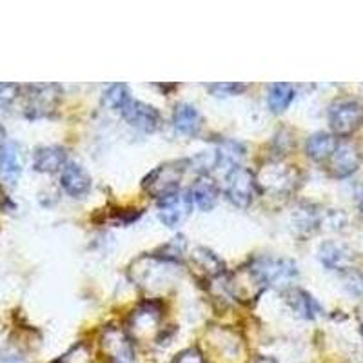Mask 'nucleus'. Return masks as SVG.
<instances>
[{
    "instance_id": "f257e3e1",
    "label": "nucleus",
    "mask_w": 363,
    "mask_h": 363,
    "mask_svg": "<svg viewBox=\"0 0 363 363\" xmlns=\"http://www.w3.org/2000/svg\"><path fill=\"white\" fill-rule=\"evenodd\" d=\"M187 167H189V160L165 162L144 178L142 187L151 199H167L180 191V182L186 174Z\"/></svg>"
},
{
    "instance_id": "f03ea898",
    "label": "nucleus",
    "mask_w": 363,
    "mask_h": 363,
    "mask_svg": "<svg viewBox=\"0 0 363 363\" xmlns=\"http://www.w3.org/2000/svg\"><path fill=\"white\" fill-rule=\"evenodd\" d=\"M251 280L260 287L265 285H278V284H289L294 278H298L296 264L293 260H285V258H272V256H260L255 258L251 264L245 267Z\"/></svg>"
},
{
    "instance_id": "7ed1b4c3",
    "label": "nucleus",
    "mask_w": 363,
    "mask_h": 363,
    "mask_svg": "<svg viewBox=\"0 0 363 363\" xmlns=\"http://www.w3.org/2000/svg\"><path fill=\"white\" fill-rule=\"evenodd\" d=\"M256 191H258V180L251 169L238 164L233 165L231 169H227L223 193L233 206L240 207V209L249 207L255 200Z\"/></svg>"
},
{
    "instance_id": "20e7f679",
    "label": "nucleus",
    "mask_w": 363,
    "mask_h": 363,
    "mask_svg": "<svg viewBox=\"0 0 363 363\" xmlns=\"http://www.w3.org/2000/svg\"><path fill=\"white\" fill-rule=\"evenodd\" d=\"M329 124L335 136H351L363 124V106L356 100H338L329 109Z\"/></svg>"
},
{
    "instance_id": "39448f33",
    "label": "nucleus",
    "mask_w": 363,
    "mask_h": 363,
    "mask_svg": "<svg viewBox=\"0 0 363 363\" xmlns=\"http://www.w3.org/2000/svg\"><path fill=\"white\" fill-rule=\"evenodd\" d=\"M120 113H122V118L138 131L153 133L160 128V113L149 104L129 99L124 108L120 109Z\"/></svg>"
},
{
    "instance_id": "423d86ee",
    "label": "nucleus",
    "mask_w": 363,
    "mask_h": 363,
    "mask_svg": "<svg viewBox=\"0 0 363 363\" xmlns=\"http://www.w3.org/2000/svg\"><path fill=\"white\" fill-rule=\"evenodd\" d=\"M29 89H31L28 104L29 118H42L57 109L60 100V87L57 84H38V86H29Z\"/></svg>"
},
{
    "instance_id": "0eeeda50",
    "label": "nucleus",
    "mask_w": 363,
    "mask_h": 363,
    "mask_svg": "<svg viewBox=\"0 0 363 363\" xmlns=\"http://www.w3.org/2000/svg\"><path fill=\"white\" fill-rule=\"evenodd\" d=\"M193 209L189 191H178L167 199L158 200V216L167 227H178Z\"/></svg>"
},
{
    "instance_id": "6e6552de",
    "label": "nucleus",
    "mask_w": 363,
    "mask_h": 363,
    "mask_svg": "<svg viewBox=\"0 0 363 363\" xmlns=\"http://www.w3.org/2000/svg\"><path fill=\"white\" fill-rule=\"evenodd\" d=\"M359 167V153L352 144H338L333 157L327 160V173L333 178H349Z\"/></svg>"
},
{
    "instance_id": "1a4fd4ad",
    "label": "nucleus",
    "mask_w": 363,
    "mask_h": 363,
    "mask_svg": "<svg viewBox=\"0 0 363 363\" xmlns=\"http://www.w3.org/2000/svg\"><path fill=\"white\" fill-rule=\"evenodd\" d=\"M318 258L330 271H349L354 264L356 256L347 245L336 242H325L318 251Z\"/></svg>"
},
{
    "instance_id": "9d476101",
    "label": "nucleus",
    "mask_w": 363,
    "mask_h": 363,
    "mask_svg": "<svg viewBox=\"0 0 363 363\" xmlns=\"http://www.w3.org/2000/svg\"><path fill=\"white\" fill-rule=\"evenodd\" d=\"M60 184L62 189L66 191L73 199H82L89 193L91 189V177L82 165L74 164V162H67L66 167L62 169V177H60Z\"/></svg>"
},
{
    "instance_id": "9b49d317",
    "label": "nucleus",
    "mask_w": 363,
    "mask_h": 363,
    "mask_svg": "<svg viewBox=\"0 0 363 363\" xmlns=\"http://www.w3.org/2000/svg\"><path fill=\"white\" fill-rule=\"evenodd\" d=\"M22 174L21 147L15 142H6L0 147V178L8 186H15Z\"/></svg>"
},
{
    "instance_id": "f8f14e48",
    "label": "nucleus",
    "mask_w": 363,
    "mask_h": 363,
    "mask_svg": "<svg viewBox=\"0 0 363 363\" xmlns=\"http://www.w3.org/2000/svg\"><path fill=\"white\" fill-rule=\"evenodd\" d=\"M67 164L66 149L60 145H44L35 151L33 169L38 173H57Z\"/></svg>"
},
{
    "instance_id": "ddd939ff",
    "label": "nucleus",
    "mask_w": 363,
    "mask_h": 363,
    "mask_svg": "<svg viewBox=\"0 0 363 363\" xmlns=\"http://www.w3.org/2000/svg\"><path fill=\"white\" fill-rule=\"evenodd\" d=\"M202 115L191 104H177L173 109V125L180 135L196 136L202 129Z\"/></svg>"
},
{
    "instance_id": "4468645a",
    "label": "nucleus",
    "mask_w": 363,
    "mask_h": 363,
    "mask_svg": "<svg viewBox=\"0 0 363 363\" xmlns=\"http://www.w3.org/2000/svg\"><path fill=\"white\" fill-rule=\"evenodd\" d=\"M340 140L333 133H314L307 138L306 153L314 162H327L338 147Z\"/></svg>"
},
{
    "instance_id": "2eb2a0df",
    "label": "nucleus",
    "mask_w": 363,
    "mask_h": 363,
    "mask_svg": "<svg viewBox=\"0 0 363 363\" xmlns=\"http://www.w3.org/2000/svg\"><path fill=\"white\" fill-rule=\"evenodd\" d=\"M285 296H287V303H289L291 309L303 320H314L323 313L322 306L307 291L289 289Z\"/></svg>"
},
{
    "instance_id": "dca6fc26",
    "label": "nucleus",
    "mask_w": 363,
    "mask_h": 363,
    "mask_svg": "<svg viewBox=\"0 0 363 363\" xmlns=\"http://www.w3.org/2000/svg\"><path fill=\"white\" fill-rule=\"evenodd\" d=\"M189 194L194 206L199 207L200 211H203V213L213 211V207L218 202V187H216L215 182L207 177H202L194 182V186L191 187Z\"/></svg>"
},
{
    "instance_id": "f3484780",
    "label": "nucleus",
    "mask_w": 363,
    "mask_h": 363,
    "mask_svg": "<svg viewBox=\"0 0 363 363\" xmlns=\"http://www.w3.org/2000/svg\"><path fill=\"white\" fill-rule=\"evenodd\" d=\"M104 345L116 363H133V349L125 335L118 329H109L104 336Z\"/></svg>"
},
{
    "instance_id": "a211bd4d",
    "label": "nucleus",
    "mask_w": 363,
    "mask_h": 363,
    "mask_svg": "<svg viewBox=\"0 0 363 363\" xmlns=\"http://www.w3.org/2000/svg\"><path fill=\"white\" fill-rule=\"evenodd\" d=\"M294 100V87L291 84H272L269 87L267 104L271 113L280 115L285 109L289 108L291 102Z\"/></svg>"
},
{
    "instance_id": "6ab92c4d",
    "label": "nucleus",
    "mask_w": 363,
    "mask_h": 363,
    "mask_svg": "<svg viewBox=\"0 0 363 363\" xmlns=\"http://www.w3.org/2000/svg\"><path fill=\"white\" fill-rule=\"evenodd\" d=\"M193 262L207 278H213V280H216V278L222 277L223 272H225L223 262L216 258L215 252H211L209 249H199V251L194 252Z\"/></svg>"
},
{
    "instance_id": "aec40b11",
    "label": "nucleus",
    "mask_w": 363,
    "mask_h": 363,
    "mask_svg": "<svg viewBox=\"0 0 363 363\" xmlns=\"http://www.w3.org/2000/svg\"><path fill=\"white\" fill-rule=\"evenodd\" d=\"M129 99H131L129 96V87L125 84H111V86L106 87L102 96L104 106L109 109H115V111H120L124 108Z\"/></svg>"
},
{
    "instance_id": "412c9836",
    "label": "nucleus",
    "mask_w": 363,
    "mask_h": 363,
    "mask_svg": "<svg viewBox=\"0 0 363 363\" xmlns=\"http://www.w3.org/2000/svg\"><path fill=\"white\" fill-rule=\"evenodd\" d=\"M245 84H235V82H229V84H209L207 89H209L211 95L218 96V99H225V96H236V95H242L245 91Z\"/></svg>"
},
{
    "instance_id": "4be33fe9",
    "label": "nucleus",
    "mask_w": 363,
    "mask_h": 363,
    "mask_svg": "<svg viewBox=\"0 0 363 363\" xmlns=\"http://www.w3.org/2000/svg\"><path fill=\"white\" fill-rule=\"evenodd\" d=\"M18 86L17 84H0V106H9L17 99Z\"/></svg>"
},
{
    "instance_id": "5701e85b",
    "label": "nucleus",
    "mask_w": 363,
    "mask_h": 363,
    "mask_svg": "<svg viewBox=\"0 0 363 363\" xmlns=\"http://www.w3.org/2000/svg\"><path fill=\"white\" fill-rule=\"evenodd\" d=\"M174 363H203V358L199 351L191 349V351H186V352H182V354H178L177 362Z\"/></svg>"
},
{
    "instance_id": "b1692460",
    "label": "nucleus",
    "mask_w": 363,
    "mask_h": 363,
    "mask_svg": "<svg viewBox=\"0 0 363 363\" xmlns=\"http://www.w3.org/2000/svg\"><path fill=\"white\" fill-rule=\"evenodd\" d=\"M0 363H26L21 356H15V354H4L0 356Z\"/></svg>"
},
{
    "instance_id": "393cba45",
    "label": "nucleus",
    "mask_w": 363,
    "mask_h": 363,
    "mask_svg": "<svg viewBox=\"0 0 363 363\" xmlns=\"http://www.w3.org/2000/svg\"><path fill=\"white\" fill-rule=\"evenodd\" d=\"M358 207H359V213L363 215V193L359 194V200H358Z\"/></svg>"
},
{
    "instance_id": "a878e982",
    "label": "nucleus",
    "mask_w": 363,
    "mask_h": 363,
    "mask_svg": "<svg viewBox=\"0 0 363 363\" xmlns=\"http://www.w3.org/2000/svg\"><path fill=\"white\" fill-rule=\"evenodd\" d=\"M362 330H363V322H362Z\"/></svg>"
}]
</instances>
